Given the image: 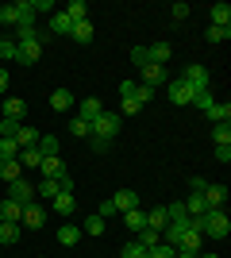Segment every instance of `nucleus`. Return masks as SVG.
<instances>
[{
  "mask_svg": "<svg viewBox=\"0 0 231 258\" xmlns=\"http://www.w3.org/2000/svg\"><path fill=\"white\" fill-rule=\"evenodd\" d=\"M16 177H23V166L16 158H0V181L8 185V181H16Z\"/></svg>",
  "mask_w": 231,
  "mask_h": 258,
  "instance_id": "obj_16",
  "label": "nucleus"
},
{
  "mask_svg": "<svg viewBox=\"0 0 231 258\" xmlns=\"http://www.w3.org/2000/svg\"><path fill=\"white\" fill-rule=\"evenodd\" d=\"M73 208H77L73 189H62V193L54 197V212H58V216H73Z\"/></svg>",
  "mask_w": 231,
  "mask_h": 258,
  "instance_id": "obj_12",
  "label": "nucleus"
},
{
  "mask_svg": "<svg viewBox=\"0 0 231 258\" xmlns=\"http://www.w3.org/2000/svg\"><path fill=\"white\" fill-rule=\"evenodd\" d=\"M16 23H20V8H16V4H4V8H0V27H16Z\"/></svg>",
  "mask_w": 231,
  "mask_h": 258,
  "instance_id": "obj_36",
  "label": "nucleus"
},
{
  "mask_svg": "<svg viewBox=\"0 0 231 258\" xmlns=\"http://www.w3.org/2000/svg\"><path fill=\"white\" fill-rule=\"evenodd\" d=\"M81 235H85V231H81V227H73V224L58 227V243H62V247H73V243H81Z\"/></svg>",
  "mask_w": 231,
  "mask_h": 258,
  "instance_id": "obj_27",
  "label": "nucleus"
},
{
  "mask_svg": "<svg viewBox=\"0 0 231 258\" xmlns=\"http://www.w3.org/2000/svg\"><path fill=\"white\" fill-rule=\"evenodd\" d=\"M16 43H20V66L39 62V54H43V35L39 31H16Z\"/></svg>",
  "mask_w": 231,
  "mask_h": 258,
  "instance_id": "obj_2",
  "label": "nucleus"
},
{
  "mask_svg": "<svg viewBox=\"0 0 231 258\" xmlns=\"http://www.w3.org/2000/svg\"><path fill=\"white\" fill-rule=\"evenodd\" d=\"M181 205H185V216H189V220H200V216L208 212V205H204V197H197V193L189 197V201H181Z\"/></svg>",
  "mask_w": 231,
  "mask_h": 258,
  "instance_id": "obj_23",
  "label": "nucleus"
},
{
  "mask_svg": "<svg viewBox=\"0 0 231 258\" xmlns=\"http://www.w3.org/2000/svg\"><path fill=\"white\" fill-rule=\"evenodd\" d=\"M39 258H43V254H39Z\"/></svg>",
  "mask_w": 231,
  "mask_h": 258,
  "instance_id": "obj_57",
  "label": "nucleus"
},
{
  "mask_svg": "<svg viewBox=\"0 0 231 258\" xmlns=\"http://www.w3.org/2000/svg\"><path fill=\"white\" fill-rule=\"evenodd\" d=\"M146 54H150L154 66H166V62H170V54H174V46H170V43H154V46H146Z\"/></svg>",
  "mask_w": 231,
  "mask_h": 258,
  "instance_id": "obj_26",
  "label": "nucleus"
},
{
  "mask_svg": "<svg viewBox=\"0 0 231 258\" xmlns=\"http://www.w3.org/2000/svg\"><path fill=\"white\" fill-rule=\"evenodd\" d=\"M0 158H20V143L16 139H0Z\"/></svg>",
  "mask_w": 231,
  "mask_h": 258,
  "instance_id": "obj_42",
  "label": "nucleus"
},
{
  "mask_svg": "<svg viewBox=\"0 0 231 258\" xmlns=\"http://www.w3.org/2000/svg\"><path fill=\"white\" fill-rule=\"evenodd\" d=\"M97 216H104V220H108V216H116V205H112V201H100V212Z\"/></svg>",
  "mask_w": 231,
  "mask_h": 258,
  "instance_id": "obj_51",
  "label": "nucleus"
},
{
  "mask_svg": "<svg viewBox=\"0 0 231 258\" xmlns=\"http://www.w3.org/2000/svg\"><path fill=\"white\" fill-rule=\"evenodd\" d=\"M62 189H73V181H69V173H62V177H43V181L35 185V197H50L54 201Z\"/></svg>",
  "mask_w": 231,
  "mask_h": 258,
  "instance_id": "obj_6",
  "label": "nucleus"
},
{
  "mask_svg": "<svg viewBox=\"0 0 231 258\" xmlns=\"http://www.w3.org/2000/svg\"><path fill=\"white\" fill-rule=\"evenodd\" d=\"M120 216H123V224L131 227V231H143L146 227V212L143 208H131V212H120Z\"/></svg>",
  "mask_w": 231,
  "mask_h": 258,
  "instance_id": "obj_29",
  "label": "nucleus"
},
{
  "mask_svg": "<svg viewBox=\"0 0 231 258\" xmlns=\"http://www.w3.org/2000/svg\"><path fill=\"white\" fill-rule=\"evenodd\" d=\"M20 235H23L20 224H4V220H0V247H16V243H20Z\"/></svg>",
  "mask_w": 231,
  "mask_h": 258,
  "instance_id": "obj_14",
  "label": "nucleus"
},
{
  "mask_svg": "<svg viewBox=\"0 0 231 258\" xmlns=\"http://www.w3.org/2000/svg\"><path fill=\"white\" fill-rule=\"evenodd\" d=\"M16 143L23 147H39V127H27V123H20V131H16Z\"/></svg>",
  "mask_w": 231,
  "mask_h": 258,
  "instance_id": "obj_24",
  "label": "nucleus"
},
{
  "mask_svg": "<svg viewBox=\"0 0 231 258\" xmlns=\"http://www.w3.org/2000/svg\"><path fill=\"white\" fill-rule=\"evenodd\" d=\"M189 12H193V8H189L185 0H177L174 8H170V16H174V20H189Z\"/></svg>",
  "mask_w": 231,
  "mask_h": 258,
  "instance_id": "obj_47",
  "label": "nucleus"
},
{
  "mask_svg": "<svg viewBox=\"0 0 231 258\" xmlns=\"http://www.w3.org/2000/svg\"><path fill=\"white\" fill-rule=\"evenodd\" d=\"M154 97H158V89H150V85H139V81H135V93H131V100H135L139 108H143V104H150Z\"/></svg>",
  "mask_w": 231,
  "mask_h": 258,
  "instance_id": "obj_31",
  "label": "nucleus"
},
{
  "mask_svg": "<svg viewBox=\"0 0 231 258\" xmlns=\"http://www.w3.org/2000/svg\"><path fill=\"white\" fill-rule=\"evenodd\" d=\"M197 258H220V254H197Z\"/></svg>",
  "mask_w": 231,
  "mask_h": 258,
  "instance_id": "obj_55",
  "label": "nucleus"
},
{
  "mask_svg": "<svg viewBox=\"0 0 231 258\" xmlns=\"http://www.w3.org/2000/svg\"><path fill=\"white\" fill-rule=\"evenodd\" d=\"M43 224H46V208L43 205H27V208H23L20 227H43Z\"/></svg>",
  "mask_w": 231,
  "mask_h": 258,
  "instance_id": "obj_10",
  "label": "nucleus"
},
{
  "mask_svg": "<svg viewBox=\"0 0 231 258\" xmlns=\"http://www.w3.org/2000/svg\"><path fill=\"white\" fill-rule=\"evenodd\" d=\"M23 116H27V104H23L20 97H8V100H4V119H20V123H23Z\"/></svg>",
  "mask_w": 231,
  "mask_h": 258,
  "instance_id": "obj_18",
  "label": "nucleus"
},
{
  "mask_svg": "<svg viewBox=\"0 0 231 258\" xmlns=\"http://www.w3.org/2000/svg\"><path fill=\"white\" fill-rule=\"evenodd\" d=\"M20 131V119H0V139H16Z\"/></svg>",
  "mask_w": 231,
  "mask_h": 258,
  "instance_id": "obj_44",
  "label": "nucleus"
},
{
  "mask_svg": "<svg viewBox=\"0 0 231 258\" xmlns=\"http://www.w3.org/2000/svg\"><path fill=\"white\" fill-rule=\"evenodd\" d=\"M0 220H4V224H20V220H23V208L16 205V201L4 197V201H0Z\"/></svg>",
  "mask_w": 231,
  "mask_h": 258,
  "instance_id": "obj_15",
  "label": "nucleus"
},
{
  "mask_svg": "<svg viewBox=\"0 0 231 258\" xmlns=\"http://www.w3.org/2000/svg\"><path fill=\"white\" fill-rule=\"evenodd\" d=\"M139 85H150V89H158V85H166V66H154V62H146L143 70H139Z\"/></svg>",
  "mask_w": 231,
  "mask_h": 258,
  "instance_id": "obj_8",
  "label": "nucleus"
},
{
  "mask_svg": "<svg viewBox=\"0 0 231 258\" xmlns=\"http://www.w3.org/2000/svg\"><path fill=\"white\" fill-rule=\"evenodd\" d=\"M193 227H197L200 235H212V239H223L231 231V220L223 208H208V212L200 216V220H193Z\"/></svg>",
  "mask_w": 231,
  "mask_h": 258,
  "instance_id": "obj_1",
  "label": "nucleus"
},
{
  "mask_svg": "<svg viewBox=\"0 0 231 258\" xmlns=\"http://www.w3.org/2000/svg\"><path fill=\"white\" fill-rule=\"evenodd\" d=\"M100 112H104V108H100V100H97V97H89V100H81V104H77V116L89 119V123H93Z\"/></svg>",
  "mask_w": 231,
  "mask_h": 258,
  "instance_id": "obj_20",
  "label": "nucleus"
},
{
  "mask_svg": "<svg viewBox=\"0 0 231 258\" xmlns=\"http://www.w3.org/2000/svg\"><path fill=\"white\" fill-rule=\"evenodd\" d=\"M4 89H8V70H0V97H4Z\"/></svg>",
  "mask_w": 231,
  "mask_h": 258,
  "instance_id": "obj_54",
  "label": "nucleus"
},
{
  "mask_svg": "<svg viewBox=\"0 0 231 258\" xmlns=\"http://www.w3.org/2000/svg\"><path fill=\"white\" fill-rule=\"evenodd\" d=\"M69 104H73V97H69V89H54V93H50V108H54V112H66Z\"/></svg>",
  "mask_w": 231,
  "mask_h": 258,
  "instance_id": "obj_33",
  "label": "nucleus"
},
{
  "mask_svg": "<svg viewBox=\"0 0 231 258\" xmlns=\"http://www.w3.org/2000/svg\"><path fill=\"white\" fill-rule=\"evenodd\" d=\"M135 243H139V247H158V243H162V231H154V227H143V231H135Z\"/></svg>",
  "mask_w": 231,
  "mask_h": 258,
  "instance_id": "obj_28",
  "label": "nucleus"
},
{
  "mask_svg": "<svg viewBox=\"0 0 231 258\" xmlns=\"http://www.w3.org/2000/svg\"><path fill=\"white\" fill-rule=\"evenodd\" d=\"M120 123H123L120 112H100V116L93 119V135H97V139H108V143H112V135H120Z\"/></svg>",
  "mask_w": 231,
  "mask_h": 258,
  "instance_id": "obj_3",
  "label": "nucleus"
},
{
  "mask_svg": "<svg viewBox=\"0 0 231 258\" xmlns=\"http://www.w3.org/2000/svg\"><path fill=\"white\" fill-rule=\"evenodd\" d=\"M166 93H170V100H174V104H193V89H189L181 77L166 81Z\"/></svg>",
  "mask_w": 231,
  "mask_h": 258,
  "instance_id": "obj_7",
  "label": "nucleus"
},
{
  "mask_svg": "<svg viewBox=\"0 0 231 258\" xmlns=\"http://www.w3.org/2000/svg\"><path fill=\"white\" fill-rule=\"evenodd\" d=\"M200 197H204V205H208V208H223V201H227V185H212L208 181V189H204Z\"/></svg>",
  "mask_w": 231,
  "mask_h": 258,
  "instance_id": "obj_11",
  "label": "nucleus"
},
{
  "mask_svg": "<svg viewBox=\"0 0 231 258\" xmlns=\"http://www.w3.org/2000/svg\"><path fill=\"white\" fill-rule=\"evenodd\" d=\"M212 27H231V4H212Z\"/></svg>",
  "mask_w": 231,
  "mask_h": 258,
  "instance_id": "obj_25",
  "label": "nucleus"
},
{
  "mask_svg": "<svg viewBox=\"0 0 231 258\" xmlns=\"http://www.w3.org/2000/svg\"><path fill=\"white\" fill-rule=\"evenodd\" d=\"M131 62L139 66V70H143V66L150 62V54H146V46H135V50H131Z\"/></svg>",
  "mask_w": 231,
  "mask_h": 258,
  "instance_id": "obj_48",
  "label": "nucleus"
},
{
  "mask_svg": "<svg viewBox=\"0 0 231 258\" xmlns=\"http://www.w3.org/2000/svg\"><path fill=\"white\" fill-rule=\"evenodd\" d=\"M39 170H43V177H62V173H66V162L62 158H43Z\"/></svg>",
  "mask_w": 231,
  "mask_h": 258,
  "instance_id": "obj_32",
  "label": "nucleus"
},
{
  "mask_svg": "<svg viewBox=\"0 0 231 258\" xmlns=\"http://www.w3.org/2000/svg\"><path fill=\"white\" fill-rule=\"evenodd\" d=\"M200 247H204V235H200L197 227H189L185 235H181V243H177V250H193V254H200Z\"/></svg>",
  "mask_w": 231,
  "mask_h": 258,
  "instance_id": "obj_13",
  "label": "nucleus"
},
{
  "mask_svg": "<svg viewBox=\"0 0 231 258\" xmlns=\"http://www.w3.org/2000/svg\"><path fill=\"white\" fill-rule=\"evenodd\" d=\"M181 81H185V85L193 89V93H208V89H212V74L204 70V66H185Z\"/></svg>",
  "mask_w": 231,
  "mask_h": 258,
  "instance_id": "obj_4",
  "label": "nucleus"
},
{
  "mask_svg": "<svg viewBox=\"0 0 231 258\" xmlns=\"http://www.w3.org/2000/svg\"><path fill=\"white\" fill-rule=\"evenodd\" d=\"M81 231H85V235H104V216H97V212H93V216L85 220V224H81Z\"/></svg>",
  "mask_w": 231,
  "mask_h": 258,
  "instance_id": "obj_35",
  "label": "nucleus"
},
{
  "mask_svg": "<svg viewBox=\"0 0 231 258\" xmlns=\"http://www.w3.org/2000/svg\"><path fill=\"white\" fill-rule=\"evenodd\" d=\"M8 201H16L20 208L35 205V185L27 181V177H16V181H8Z\"/></svg>",
  "mask_w": 231,
  "mask_h": 258,
  "instance_id": "obj_5",
  "label": "nucleus"
},
{
  "mask_svg": "<svg viewBox=\"0 0 231 258\" xmlns=\"http://www.w3.org/2000/svg\"><path fill=\"white\" fill-rule=\"evenodd\" d=\"M58 151H62L58 135H39V154H43V158H58Z\"/></svg>",
  "mask_w": 231,
  "mask_h": 258,
  "instance_id": "obj_22",
  "label": "nucleus"
},
{
  "mask_svg": "<svg viewBox=\"0 0 231 258\" xmlns=\"http://www.w3.org/2000/svg\"><path fill=\"white\" fill-rule=\"evenodd\" d=\"M16 162H20V166H43V154H39V147H23Z\"/></svg>",
  "mask_w": 231,
  "mask_h": 258,
  "instance_id": "obj_34",
  "label": "nucleus"
},
{
  "mask_svg": "<svg viewBox=\"0 0 231 258\" xmlns=\"http://www.w3.org/2000/svg\"><path fill=\"white\" fill-rule=\"evenodd\" d=\"M0 43H4V35H0Z\"/></svg>",
  "mask_w": 231,
  "mask_h": 258,
  "instance_id": "obj_56",
  "label": "nucleus"
},
{
  "mask_svg": "<svg viewBox=\"0 0 231 258\" xmlns=\"http://www.w3.org/2000/svg\"><path fill=\"white\" fill-rule=\"evenodd\" d=\"M212 139H216V147H231V123H216Z\"/></svg>",
  "mask_w": 231,
  "mask_h": 258,
  "instance_id": "obj_38",
  "label": "nucleus"
},
{
  "mask_svg": "<svg viewBox=\"0 0 231 258\" xmlns=\"http://www.w3.org/2000/svg\"><path fill=\"white\" fill-rule=\"evenodd\" d=\"M189 189H193V193H204V189H208V181H204V177H193V181H189Z\"/></svg>",
  "mask_w": 231,
  "mask_h": 258,
  "instance_id": "obj_50",
  "label": "nucleus"
},
{
  "mask_svg": "<svg viewBox=\"0 0 231 258\" xmlns=\"http://www.w3.org/2000/svg\"><path fill=\"white\" fill-rule=\"evenodd\" d=\"M216 162H220V166H227V162H231V147H216Z\"/></svg>",
  "mask_w": 231,
  "mask_h": 258,
  "instance_id": "obj_49",
  "label": "nucleus"
},
{
  "mask_svg": "<svg viewBox=\"0 0 231 258\" xmlns=\"http://www.w3.org/2000/svg\"><path fill=\"white\" fill-rule=\"evenodd\" d=\"M146 212V227H154V231H162L166 224H170V216H166V205H158V208H143Z\"/></svg>",
  "mask_w": 231,
  "mask_h": 258,
  "instance_id": "obj_17",
  "label": "nucleus"
},
{
  "mask_svg": "<svg viewBox=\"0 0 231 258\" xmlns=\"http://www.w3.org/2000/svg\"><path fill=\"white\" fill-rule=\"evenodd\" d=\"M108 201L116 205V212H131V208H139V193H131V189H120V193H112Z\"/></svg>",
  "mask_w": 231,
  "mask_h": 258,
  "instance_id": "obj_9",
  "label": "nucleus"
},
{
  "mask_svg": "<svg viewBox=\"0 0 231 258\" xmlns=\"http://www.w3.org/2000/svg\"><path fill=\"white\" fill-rule=\"evenodd\" d=\"M93 20H81V23H73V31H69V39L73 43H93Z\"/></svg>",
  "mask_w": 231,
  "mask_h": 258,
  "instance_id": "obj_19",
  "label": "nucleus"
},
{
  "mask_svg": "<svg viewBox=\"0 0 231 258\" xmlns=\"http://www.w3.org/2000/svg\"><path fill=\"white\" fill-rule=\"evenodd\" d=\"M120 258H146V247H139V243L131 239V243H127V247L120 250Z\"/></svg>",
  "mask_w": 231,
  "mask_h": 258,
  "instance_id": "obj_46",
  "label": "nucleus"
},
{
  "mask_svg": "<svg viewBox=\"0 0 231 258\" xmlns=\"http://www.w3.org/2000/svg\"><path fill=\"white\" fill-rule=\"evenodd\" d=\"M174 254H177V247H170V243H158V247L146 250V258H174Z\"/></svg>",
  "mask_w": 231,
  "mask_h": 258,
  "instance_id": "obj_43",
  "label": "nucleus"
},
{
  "mask_svg": "<svg viewBox=\"0 0 231 258\" xmlns=\"http://www.w3.org/2000/svg\"><path fill=\"white\" fill-rule=\"evenodd\" d=\"M212 104H216V100H212V89H208V93H193V108H200V112H208Z\"/></svg>",
  "mask_w": 231,
  "mask_h": 258,
  "instance_id": "obj_45",
  "label": "nucleus"
},
{
  "mask_svg": "<svg viewBox=\"0 0 231 258\" xmlns=\"http://www.w3.org/2000/svg\"><path fill=\"white\" fill-rule=\"evenodd\" d=\"M69 131H73V135H81V139H93V123H89V119H81V116H73Z\"/></svg>",
  "mask_w": 231,
  "mask_h": 258,
  "instance_id": "obj_40",
  "label": "nucleus"
},
{
  "mask_svg": "<svg viewBox=\"0 0 231 258\" xmlns=\"http://www.w3.org/2000/svg\"><path fill=\"white\" fill-rule=\"evenodd\" d=\"M108 147H112L108 139H97V135H93V151H97V154H104V151H108Z\"/></svg>",
  "mask_w": 231,
  "mask_h": 258,
  "instance_id": "obj_52",
  "label": "nucleus"
},
{
  "mask_svg": "<svg viewBox=\"0 0 231 258\" xmlns=\"http://www.w3.org/2000/svg\"><path fill=\"white\" fill-rule=\"evenodd\" d=\"M204 39H208V43H227V39H231V27H208Z\"/></svg>",
  "mask_w": 231,
  "mask_h": 258,
  "instance_id": "obj_41",
  "label": "nucleus"
},
{
  "mask_svg": "<svg viewBox=\"0 0 231 258\" xmlns=\"http://www.w3.org/2000/svg\"><path fill=\"white\" fill-rule=\"evenodd\" d=\"M131 93H135V81H123V85H120V97L131 100Z\"/></svg>",
  "mask_w": 231,
  "mask_h": 258,
  "instance_id": "obj_53",
  "label": "nucleus"
},
{
  "mask_svg": "<svg viewBox=\"0 0 231 258\" xmlns=\"http://www.w3.org/2000/svg\"><path fill=\"white\" fill-rule=\"evenodd\" d=\"M0 58H4V62H20V43L4 39V43H0Z\"/></svg>",
  "mask_w": 231,
  "mask_h": 258,
  "instance_id": "obj_39",
  "label": "nucleus"
},
{
  "mask_svg": "<svg viewBox=\"0 0 231 258\" xmlns=\"http://www.w3.org/2000/svg\"><path fill=\"white\" fill-rule=\"evenodd\" d=\"M73 31V20H69L66 12H54L50 16V35H69Z\"/></svg>",
  "mask_w": 231,
  "mask_h": 258,
  "instance_id": "obj_21",
  "label": "nucleus"
},
{
  "mask_svg": "<svg viewBox=\"0 0 231 258\" xmlns=\"http://www.w3.org/2000/svg\"><path fill=\"white\" fill-rule=\"evenodd\" d=\"M204 116H208L212 123H231V104H220V100H216V104H212Z\"/></svg>",
  "mask_w": 231,
  "mask_h": 258,
  "instance_id": "obj_30",
  "label": "nucleus"
},
{
  "mask_svg": "<svg viewBox=\"0 0 231 258\" xmlns=\"http://www.w3.org/2000/svg\"><path fill=\"white\" fill-rule=\"evenodd\" d=\"M66 16H69V20H73V23L89 20V4H85V0H73V4H69V8H66Z\"/></svg>",
  "mask_w": 231,
  "mask_h": 258,
  "instance_id": "obj_37",
  "label": "nucleus"
}]
</instances>
